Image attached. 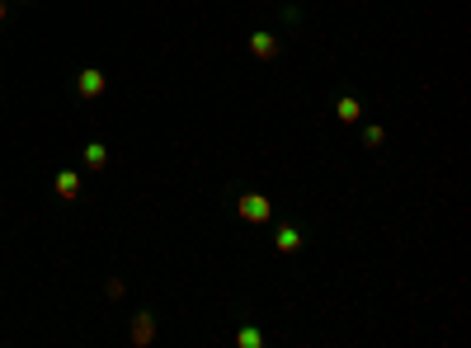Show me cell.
Returning <instances> with one entry per match:
<instances>
[{
    "instance_id": "4fadbf2b",
    "label": "cell",
    "mask_w": 471,
    "mask_h": 348,
    "mask_svg": "<svg viewBox=\"0 0 471 348\" xmlns=\"http://www.w3.org/2000/svg\"><path fill=\"white\" fill-rule=\"evenodd\" d=\"M0 99H5V94H0Z\"/></svg>"
},
{
    "instance_id": "8fae6325",
    "label": "cell",
    "mask_w": 471,
    "mask_h": 348,
    "mask_svg": "<svg viewBox=\"0 0 471 348\" xmlns=\"http://www.w3.org/2000/svg\"><path fill=\"white\" fill-rule=\"evenodd\" d=\"M278 19H283V24H301V5H283Z\"/></svg>"
},
{
    "instance_id": "8992f818",
    "label": "cell",
    "mask_w": 471,
    "mask_h": 348,
    "mask_svg": "<svg viewBox=\"0 0 471 348\" xmlns=\"http://www.w3.org/2000/svg\"><path fill=\"white\" fill-rule=\"evenodd\" d=\"M128 339L132 344H156V310H137L132 315V330H128Z\"/></svg>"
},
{
    "instance_id": "ba28073f",
    "label": "cell",
    "mask_w": 471,
    "mask_h": 348,
    "mask_svg": "<svg viewBox=\"0 0 471 348\" xmlns=\"http://www.w3.org/2000/svg\"><path fill=\"white\" fill-rule=\"evenodd\" d=\"M52 189H57L62 203H76V198H80V174H76V169H62V174L52 179Z\"/></svg>"
},
{
    "instance_id": "7a4b0ae2",
    "label": "cell",
    "mask_w": 471,
    "mask_h": 348,
    "mask_svg": "<svg viewBox=\"0 0 471 348\" xmlns=\"http://www.w3.org/2000/svg\"><path fill=\"white\" fill-rule=\"evenodd\" d=\"M306 226H301V221H283V226H278L274 231V249L278 254H297V249H306Z\"/></svg>"
},
{
    "instance_id": "6da1fadb",
    "label": "cell",
    "mask_w": 471,
    "mask_h": 348,
    "mask_svg": "<svg viewBox=\"0 0 471 348\" xmlns=\"http://www.w3.org/2000/svg\"><path fill=\"white\" fill-rule=\"evenodd\" d=\"M236 212H240V221H250V226H264V221L274 217V198H269V193H255V189H250V193L236 198Z\"/></svg>"
},
{
    "instance_id": "3957f363",
    "label": "cell",
    "mask_w": 471,
    "mask_h": 348,
    "mask_svg": "<svg viewBox=\"0 0 471 348\" xmlns=\"http://www.w3.org/2000/svg\"><path fill=\"white\" fill-rule=\"evenodd\" d=\"M250 52H255V62H274L278 52H283V38H278L274 28H250Z\"/></svg>"
},
{
    "instance_id": "30bf717a",
    "label": "cell",
    "mask_w": 471,
    "mask_h": 348,
    "mask_svg": "<svg viewBox=\"0 0 471 348\" xmlns=\"http://www.w3.org/2000/svg\"><path fill=\"white\" fill-rule=\"evenodd\" d=\"M85 165H90V169H104V165H109V146H104V142H90V146H85Z\"/></svg>"
},
{
    "instance_id": "7c38bea8",
    "label": "cell",
    "mask_w": 471,
    "mask_h": 348,
    "mask_svg": "<svg viewBox=\"0 0 471 348\" xmlns=\"http://www.w3.org/2000/svg\"><path fill=\"white\" fill-rule=\"evenodd\" d=\"M5 19H10V5H5V0H0V24H5Z\"/></svg>"
},
{
    "instance_id": "5b68a950",
    "label": "cell",
    "mask_w": 471,
    "mask_h": 348,
    "mask_svg": "<svg viewBox=\"0 0 471 348\" xmlns=\"http://www.w3.org/2000/svg\"><path fill=\"white\" fill-rule=\"evenodd\" d=\"M231 344H236V348H264L269 339H264V330L250 320V315H236V335H231Z\"/></svg>"
},
{
    "instance_id": "9c48e42d",
    "label": "cell",
    "mask_w": 471,
    "mask_h": 348,
    "mask_svg": "<svg viewBox=\"0 0 471 348\" xmlns=\"http://www.w3.org/2000/svg\"><path fill=\"white\" fill-rule=\"evenodd\" d=\"M358 142H363V151H382V146H387V128H382V123H358Z\"/></svg>"
},
{
    "instance_id": "277c9868",
    "label": "cell",
    "mask_w": 471,
    "mask_h": 348,
    "mask_svg": "<svg viewBox=\"0 0 471 348\" xmlns=\"http://www.w3.org/2000/svg\"><path fill=\"white\" fill-rule=\"evenodd\" d=\"M335 123H344V128H358V123H363V99L353 90H344L340 99H335Z\"/></svg>"
},
{
    "instance_id": "52a82bcc",
    "label": "cell",
    "mask_w": 471,
    "mask_h": 348,
    "mask_svg": "<svg viewBox=\"0 0 471 348\" xmlns=\"http://www.w3.org/2000/svg\"><path fill=\"white\" fill-rule=\"evenodd\" d=\"M104 71H99V66H85V71H80L76 76V94L80 99H99V94H104Z\"/></svg>"
}]
</instances>
